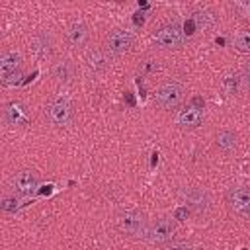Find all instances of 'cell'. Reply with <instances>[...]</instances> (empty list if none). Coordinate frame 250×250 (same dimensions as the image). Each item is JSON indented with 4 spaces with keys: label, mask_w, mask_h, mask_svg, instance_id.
<instances>
[{
    "label": "cell",
    "mask_w": 250,
    "mask_h": 250,
    "mask_svg": "<svg viewBox=\"0 0 250 250\" xmlns=\"http://www.w3.org/2000/svg\"><path fill=\"white\" fill-rule=\"evenodd\" d=\"M8 186H10V189H12L16 195H20V197H29V195H33V193L37 191V188H39V176H37L35 170L21 168V170H18V172L12 174Z\"/></svg>",
    "instance_id": "obj_6"
},
{
    "label": "cell",
    "mask_w": 250,
    "mask_h": 250,
    "mask_svg": "<svg viewBox=\"0 0 250 250\" xmlns=\"http://www.w3.org/2000/svg\"><path fill=\"white\" fill-rule=\"evenodd\" d=\"M164 250H195L189 242H170L164 246Z\"/></svg>",
    "instance_id": "obj_23"
},
{
    "label": "cell",
    "mask_w": 250,
    "mask_h": 250,
    "mask_svg": "<svg viewBox=\"0 0 250 250\" xmlns=\"http://www.w3.org/2000/svg\"><path fill=\"white\" fill-rule=\"evenodd\" d=\"M203 121H205L203 109L193 107V105L184 107V109H180L176 113V125L182 127V129H195V127L203 125Z\"/></svg>",
    "instance_id": "obj_14"
},
{
    "label": "cell",
    "mask_w": 250,
    "mask_h": 250,
    "mask_svg": "<svg viewBox=\"0 0 250 250\" xmlns=\"http://www.w3.org/2000/svg\"><path fill=\"white\" fill-rule=\"evenodd\" d=\"M2 119L10 127H21V125H27L29 123V117L25 113L23 104L21 102H16V100L4 104V107H2Z\"/></svg>",
    "instance_id": "obj_11"
},
{
    "label": "cell",
    "mask_w": 250,
    "mask_h": 250,
    "mask_svg": "<svg viewBox=\"0 0 250 250\" xmlns=\"http://www.w3.org/2000/svg\"><path fill=\"white\" fill-rule=\"evenodd\" d=\"M223 90L227 96H236L244 90V84H242V76L240 74H229L223 78Z\"/></svg>",
    "instance_id": "obj_19"
},
{
    "label": "cell",
    "mask_w": 250,
    "mask_h": 250,
    "mask_svg": "<svg viewBox=\"0 0 250 250\" xmlns=\"http://www.w3.org/2000/svg\"><path fill=\"white\" fill-rule=\"evenodd\" d=\"M176 234V225L174 221L166 219V217H160L152 223H148V229H146V234H145V240L148 244H154V246H166L172 242Z\"/></svg>",
    "instance_id": "obj_7"
},
{
    "label": "cell",
    "mask_w": 250,
    "mask_h": 250,
    "mask_svg": "<svg viewBox=\"0 0 250 250\" xmlns=\"http://www.w3.org/2000/svg\"><path fill=\"white\" fill-rule=\"evenodd\" d=\"M115 223H117L119 232H123L125 236H131V238H145L146 229H148L146 217L141 211H135V209L119 211Z\"/></svg>",
    "instance_id": "obj_4"
},
{
    "label": "cell",
    "mask_w": 250,
    "mask_h": 250,
    "mask_svg": "<svg viewBox=\"0 0 250 250\" xmlns=\"http://www.w3.org/2000/svg\"><path fill=\"white\" fill-rule=\"evenodd\" d=\"M29 49L35 55V59H39V61L51 59V55H53V39H51V35L47 31H37L29 39Z\"/></svg>",
    "instance_id": "obj_13"
},
{
    "label": "cell",
    "mask_w": 250,
    "mask_h": 250,
    "mask_svg": "<svg viewBox=\"0 0 250 250\" xmlns=\"http://www.w3.org/2000/svg\"><path fill=\"white\" fill-rule=\"evenodd\" d=\"M229 211L238 219H250V188L232 186L225 195Z\"/></svg>",
    "instance_id": "obj_5"
},
{
    "label": "cell",
    "mask_w": 250,
    "mask_h": 250,
    "mask_svg": "<svg viewBox=\"0 0 250 250\" xmlns=\"http://www.w3.org/2000/svg\"><path fill=\"white\" fill-rule=\"evenodd\" d=\"M180 197L193 215H205L211 209V195L203 188H188L180 193Z\"/></svg>",
    "instance_id": "obj_10"
},
{
    "label": "cell",
    "mask_w": 250,
    "mask_h": 250,
    "mask_svg": "<svg viewBox=\"0 0 250 250\" xmlns=\"http://www.w3.org/2000/svg\"><path fill=\"white\" fill-rule=\"evenodd\" d=\"M186 41V35H184V27L178 20L174 21H168L164 25H160L154 33H152V43L156 49H162V51H176L184 45Z\"/></svg>",
    "instance_id": "obj_2"
},
{
    "label": "cell",
    "mask_w": 250,
    "mask_h": 250,
    "mask_svg": "<svg viewBox=\"0 0 250 250\" xmlns=\"http://www.w3.org/2000/svg\"><path fill=\"white\" fill-rule=\"evenodd\" d=\"M109 61H111V55L105 49H102V47L90 49L86 53V57H84V62H86V66H88L90 72H102V70H105L109 66Z\"/></svg>",
    "instance_id": "obj_15"
},
{
    "label": "cell",
    "mask_w": 250,
    "mask_h": 250,
    "mask_svg": "<svg viewBox=\"0 0 250 250\" xmlns=\"http://www.w3.org/2000/svg\"><path fill=\"white\" fill-rule=\"evenodd\" d=\"M232 47H234V51H238L242 55H250V31L236 33L232 39Z\"/></svg>",
    "instance_id": "obj_20"
},
{
    "label": "cell",
    "mask_w": 250,
    "mask_h": 250,
    "mask_svg": "<svg viewBox=\"0 0 250 250\" xmlns=\"http://www.w3.org/2000/svg\"><path fill=\"white\" fill-rule=\"evenodd\" d=\"M0 207L4 211H16V209H20V201L16 197H4L2 203H0Z\"/></svg>",
    "instance_id": "obj_22"
},
{
    "label": "cell",
    "mask_w": 250,
    "mask_h": 250,
    "mask_svg": "<svg viewBox=\"0 0 250 250\" xmlns=\"http://www.w3.org/2000/svg\"><path fill=\"white\" fill-rule=\"evenodd\" d=\"M133 47H135V35H133V31H129V29L115 27V29H111V31L107 33V37H105V51H107L109 55L119 57V55L129 53Z\"/></svg>",
    "instance_id": "obj_8"
},
{
    "label": "cell",
    "mask_w": 250,
    "mask_h": 250,
    "mask_svg": "<svg viewBox=\"0 0 250 250\" xmlns=\"http://www.w3.org/2000/svg\"><path fill=\"white\" fill-rule=\"evenodd\" d=\"M213 23H215V16H213L211 12H207V10L193 12L191 18H189V20L186 21V25H184V35H186V37H191V35H195L197 31H203V29L211 27Z\"/></svg>",
    "instance_id": "obj_12"
},
{
    "label": "cell",
    "mask_w": 250,
    "mask_h": 250,
    "mask_svg": "<svg viewBox=\"0 0 250 250\" xmlns=\"http://www.w3.org/2000/svg\"><path fill=\"white\" fill-rule=\"evenodd\" d=\"M240 76H242V84H244V88H250V61L242 66Z\"/></svg>",
    "instance_id": "obj_24"
},
{
    "label": "cell",
    "mask_w": 250,
    "mask_h": 250,
    "mask_svg": "<svg viewBox=\"0 0 250 250\" xmlns=\"http://www.w3.org/2000/svg\"><path fill=\"white\" fill-rule=\"evenodd\" d=\"M215 143H217V146H219L223 152H230V150H234V146H236V133H232V131H229V129H223V131L217 133Z\"/></svg>",
    "instance_id": "obj_18"
},
{
    "label": "cell",
    "mask_w": 250,
    "mask_h": 250,
    "mask_svg": "<svg viewBox=\"0 0 250 250\" xmlns=\"http://www.w3.org/2000/svg\"><path fill=\"white\" fill-rule=\"evenodd\" d=\"M189 213H191V211H189V209H188V207L184 205V207H180V209H178V211L174 213V217H176L178 221H184V217H188Z\"/></svg>",
    "instance_id": "obj_25"
},
{
    "label": "cell",
    "mask_w": 250,
    "mask_h": 250,
    "mask_svg": "<svg viewBox=\"0 0 250 250\" xmlns=\"http://www.w3.org/2000/svg\"><path fill=\"white\" fill-rule=\"evenodd\" d=\"M133 16H135V18H133V20H135V23H137V25H143V21H145V18H143V16H145V14L137 12V14H133Z\"/></svg>",
    "instance_id": "obj_26"
},
{
    "label": "cell",
    "mask_w": 250,
    "mask_h": 250,
    "mask_svg": "<svg viewBox=\"0 0 250 250\" xmlns=\"http://www.w3.org/2000/svg\"><path fill=\"white\" fill-rule=\"evenodd\" d=\"M88 39H90V29H88V25L84 21H72L68 25V29H66V41L72 47L80 49V47H84L88 43Z\"/></svg>",
    "instance_id": "obj_16"
},
{
    "label": "cell",
    "mask_w": 250,
    "mask_h": 250,
    "mask_svg": "<svg viewBox=\"0 0 250 250\" xmlns=\"http://www.w3.org/2000/svg\"><path fill=\"white\" fill-rule=\"evenodd\" d=\"M184 96H186V88L182 82L178 80H164L158 84L156 92H154V104L160 107V109H176L182 102H184Z\"/></svg>",
    "instance_id": "obj_3"
},
{
    "label": "cell",
    "mask_w": 250,
    "mask_h": 250,
    "mask_svg": "<svg viewBox=\"0 0 250 250\" xmlns=\"http://www.w3.org/2000/svg\"><path fill=\"white\" fill-rule=\"evenodd\" d=\"M45 117L55 127H70L74 123L76 111H74L72 102L66 96L57 94V96H53L47 102V105H45Z\"/></svg>",
    "instance_id": "obj_1"
},
{
    "label": "cell",
    "mask_w": 250,
    "mask_h": 250,
    "mask_svg": "<svg viewBox=\"0 0 250 250\" xmlns=\"http://www.w3.org/2000/svg\"><path fill=\"white\" fill-rule=\"evenodd\" d=\"M51 76L55 78V82L59 84H70L74 80V64L68 59H61L57 62H53L51 66Z\"/></svg>",
    "instance_id": "obj_17"
},
{
    "label": "cell",
    "mask_w": 250,
    "mask_h": 250,
    "mask_svg": "<svg viewBox=\"0 0 250 250\" xmlns=\"http://www.w3.org/2000/svg\"><path fill=\"white\" fill-rule=\"evenodd\" d=\"M0 78L6 86L18 84L21 78V57L18 51H4L0 55Z\"/></svg>",
    "instance_id": "obj_9"
},
{
    "label": "cell",
    "mask_w": 250,
    "mask_h": 250,
    "mask_svg": "<svg viewBox=\"0 0 250 250\" xmlns=\"http://www.w3.org/2000/svg\"><path fill=\"white\" fill-rule=\"evenodd\" d=\"M139 70H141V74H154L158 70V62L156 61H143Z\"/></svg>",
    "instance_id": "obj_21"
}]
</instances>
